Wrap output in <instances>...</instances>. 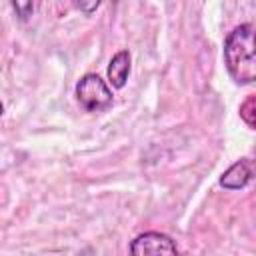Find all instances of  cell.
<instances>
[{
  "instance_id": "1",
  "label": "cell",
  "mask_w": 256,
  "mask_h": 256,
  "mask_svg": "<svg viewBox=\"0 0 256 256\" xmlns=\"http://www.w3.org/2000/svg\"><path fill=\"white\" fill-rule=\"evenodd\" d=\"M224 64L236 84L256 82V26L240 24L226 36Z\"/></svg>"
},
{
  "instance_id": "2",
  "label": "cell",
  "mask_w": 256,
  "mask_h": 256,
  "mask_svg": "<svg viewBox=\"0 0 256 256\" xmlns=\"http://www.w3.org/2000/svg\"><path fill=\"white\" fill-rule=\"evenodd\" d=\"M76 98L88 112H102L112 106V90L98 74H84L76 84Z\"/></svg>"
},
{
  "instance_id": "3",
  "label": "cell",
  "mask_w": 256,
  "mask_h": 256,
  "mask_svg": "<svg viewBox=\"0 0 256 256\" xmlns=\"http://www.w3.org/2000/svg\"><path fill=\"white\" fill-rule=\"evenodd\" d=\"M130 252L134 256L144 254H178L174 240L162 232H144L136 236L130 244Z\"/></svg>"
},
{
  "instance_id": "4",
  "label": "cell",
  "mask_w": 256,
  "mask_h": 256,
  "mask_svg": "<svg viewBox=\"0 0 256 256\" xmlns=\"http://www.w3.org/2000/svg\"><path fill=\"white\" fill-rule=\"evenodd\" d=\"M130 52L128 50H120L112 56L110 64H108V82L112 88H124L126 86V80H128V74H130Z\"/></svg>"
},
{
  "instance_id": "5",
  "label": "cell",
  "mask_w": 256,
  "mask_h": 256,
  "mask_svg": "<svg viewBox=\"0 0 256 256\" xmlns=\"http://www.w3.org/2000/svg\"><path fill=\"white\" fill-rule=\"evenodd\" d=\"M250 178H252V170H250L248 162L238 160L220 176V186H224L228 190H240L250 182Z\"/></svg>"
},
{
  "instance_id": "6",
  "label": "cell",
  "mask_w": 256,
  "mask_h": 256,
  "mask_svg": "<svg viewBox=\"0 0 256 256\" xmlns=\"http://www.w3.org/2000/svg\"><path fill=\"white\" fill-rule=\"evenodd\" d=\"M240 118L256 130V96H250L240 104Z\"/></svg>"
},
{
  "instance_id": "7",
  "label": "cell",
  "mask_w": 256,
  "mask_h": 256,
  "mask_svg": "<svg viewBox=\"0 0 256 256\" xmlns=\"http://www.w3.org/2000/svg\"><path fill=\"white\" fill-rule=\"evenodd\" d=\"M12 6L16 10V16L22 22H26L34 12V0H12Z\"/></svg>"
},
{
  "instance_id": "8",
  "label": "cell",
  "mask_w": 256,
  "mask_h": 256,
  "mask_svg": "<svg viewBox=\"0 0 256 256\" xmlns=\"http://www.w3.org/2000/svg\"><path fill=\"white\" fill-rule=\"evenodd\" d=\"M100 2H102V0H72V4H74L80 12H84V14L96 12V8L100 6Z\"/></svg>"
}]
</instances>
